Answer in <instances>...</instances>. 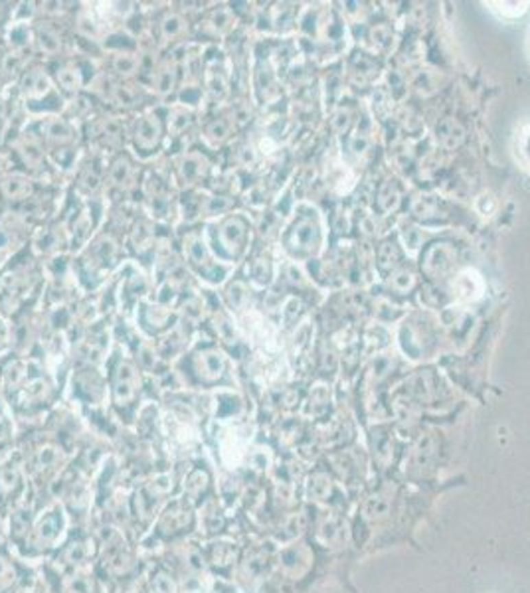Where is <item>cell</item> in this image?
I'll return each instance as SVG.
<instances>
[{"label": "cell", "instance_id": "ffe728a7", "mask_svg": "<svg viewBox=\"0 0 530 593\" xmlns=\"http://www.w3.org/2000/svg\"><path fill=\"white\" fill-rule=\"evenodd\" d=\"M174 85H176V67H165L163 71H159V75H157V91L159 93H163V95L170 93L174 89Z\"/></svg>", "mask_w": 530, "mask_h": 593}, {"label": "cell", "instance_id": "ac0fdd59", "mask_svg": "<svg viewBox=\"0 0 530 593\" xmlns=\"http://www.w3.org/2000/svg\"><path fill=\"white\" fill-rule=\"evenodd\" d=\"M150 592L178 593V588H176V581L172 579L170 574H166V572H157V574L152 576V581H150Z\"/></svg>", "mask_w": 530, "mask_h": 593}, {"label": "cell", "instance_id": "e0dca14e", "mask_svg": "<svg viewBox=\"0 0 530 593\" xmlns=\"http://www.w3.org/2000/svg\"><path fill=\"white\" fill-rule=\"evenodd\" d=\"M58 83L66 91H78L82 85V75L76 67H62V69H58Z\"/></svg>", "mask_w": 530, "mask_h": 593}, {"label": "cell", "instance_id": "8992f818", "mask_svg": "<svg viewBox=\"0 0 530 593\" xmlns=\"http://www.w3.org/2000/svg\"><path fill=\"white\" fill-rule=\"evenodd\" d=\"M22 87H24V93H26L28 97L42 99L44 95L50 93V80L46 78L44 71H40V69H32V71L26 73Z\"/></svg>", "mask_w": 530, "mask_h": 593}, {"label": "cell", "instance_id": "5bb4252c", "mask_svg": "<svg viewBox=\"0 0 530 593\" xmlns=\"http://www.w3.org/2000/svg\"><path fill=\"white\" fill-rule=\"evenodd\" d=\"M244 237V230L238 226V222H226L222 228H220V247L222 249H238L240 247V242Z\"/></svg>", "mask_w": 530, "mask_h": 593}, {"label": "cell", "instance_id": "52a82bcc", "mask_svg": "<svg viewBox=\"0 0 530 593\" xmlns=\"http://www.w3.org/2000/svg\"><path fill=\"white\" fill-rule=\"evenodd\" d=\"M208 170V163L200 152H188L181 163V176L184 181L196 182L200 181Z\"/></svg>", "mask_w": 530, "mask_h": 593}, {"label": "cell", "instance_id": "9a60e30c", "mask_svg": "<svg viewBox=\"0 0 530 593\" xmlns=\"http://www.w3.org/2000/svg\"><path fill=\"white\" fill-rule=\"evenodd\" d=\"M42 131L48 135V139L51 141H60V143H67L71 141V129L66 121L62 119H50L42 125Z\"/></svg>", "mask_w": 530, "mask_h": 593}, {"label": "cell", "instance_id": "44dd1931", "mask_svg": "<svg viewBox=\"0 0 530 593\" xmlns=\"http://www.w3.org/2000/svg\"><path fill=\"white\" fill-rule=\"evenodd\" d=\"M192 121V115L188 111H183V109H174L170 117H168V129L174 132V135H181V132L190 125Z\"/></svg>", "mask_w": 530, "mask_h": 593}, {"label": "cell", "instance_id": "5b68a950", "mask_svg": "<svg viewBox=\"0 0 530 593\" xmlns=\"http://www.w3.org/2000/svg\"><path fill=\"white\" fill-rule=\"evenodd\" d=\"M163 137V127L161 121L157 115H145L141 117V121L137 123V131H135V143L141 150H152L157 148V145L161 143Z\"/></svg>", "mask_w": 530, "mask_h": 593}, {"label": "cell", "instance_id": "484cf974", "mask_svg": "<svg viewBox=\"0 0 530 593\" xmlns=\"http://www.w3.org/2000/svg\"><path fill=\"white\" fill-rule=\"evenodd\" d=\"M206 137L208 139H214V141H222L226 137V125L222 121H216V123H210L206 127Z\"/></svg>", "mask_w": 530, "mask_h": 593}, {"label": "cell", "instance_id": "603a6c76", "mask_svg": "<svg viewBox=\"0 0 530 593\" xmlns=\"http://www.w3.org/2000/svg\"><path fill=\"white\" fill-rule=\"evenodd\" d=\"M87 544L89 542L71 544V546L66 550L67 563H73V566H76V563H82V561L89 556V552H87V548H85Z\"/></svg>", "mask_w": 530, "mask_h": 593}, {"label": "cell", "instance_id": "30bf717a", "mask_svg": "<svg viewBox=\"0 0 530 593\" xmlns=\"http://www.w3.org/2000/svg\"><path fill=\"white\" fill-rule=\"evenodd\" d=\"M2 192L10 200H22L32 194V182L22 174H12L2 182Z\"/></svg>", "mask_w": 530, "mask_h": 593}, {"label": "cell", "instance_id": "ba28073f", "mask_svg": "<svg viewBox=\"0 0 530 593\" xmlns=\"http://www.w3.org/2000/svg\"><path fill=\"white\" fill-rule=\"evenodd\" d=\"M60 461H62V449L56 445L46 443L44 447H40L34 455V471H38V473L50 471V469H56Z\"/></svg>", "mask_w": 530, "mask_h": 593}, {"label": "cell", "instance_id": "2e32d148", "mask_svg": "<svg viewBox=\"0 0 530 593\" xmlns=\"http://www.w3.org/2000/svg\"><path fill=\"white\" fill-rule=\"evenodd\" d=\"M38 44H40L42 51L56 54L60 49V46H62V40H60V36H58L56 30H51L48 26H40L38 28Z\"/></svg>", "mask_w": 530, "mask_h": 593}, {"label": "cell", "instance_id": "4fadbf2b", "mask_svg": "<svg viewBox=\"0 0 530 593\" xmlns=\"http://www.w3.org/2000/svg\"><path fill=\"white\" fill-rule=\"evenodd\" d=\"M206 487H208V475L202 469H194L184 480V493L188 494V500H200Z\"/></svg>", "mask_w": 530, "mask_h": 593}, {"label": "cell", "instance_id": "3957f363", "mask_svg": "<svg viewBox=\"0 0 530 593\" xmlns=\"http://www.w3.org/2000/svg\"><path fill=\"white\" fill-rule=\"evenodd\" d=\"M194 524V514L190 509V500H174L166 507L159 518V532L166 538H174Z\"/></svg>", "mask_w": 530, "mask_h": 593}, {"label": "cell", "instance_id": "d6986e66", "mask_svg": "<svg viewBox=\"0 0 530 593\" xmlns=\"http://www.w3.org/2000/svg\"><path fill=\"white\" fill-rule=\"evenodd\" d=\"M16 581V568L14 563L0 556V593L6 592L8 588H12V583Z\"/></svg>", "mask_w": 530, "mask_h": 593}, {"label": "cell", "instance_id": "7a4b0ae2", "mask_svg": "<svg viewBox=\"0 0 530 593\" xmlns=\"http://www.w3.org/2000/svg\"><path fill=\"white\" fill-rule=\"evenodd\" d=\"M141 388V376L137 366L129 360L119 362L113 374V404L117 408H129Z\"/></svg>", "mask_w": 530, "mask_h": 593}, {"label": "cell", "instance_id": "6da1fadb", "mask_svg": "<svg viewBox=\"0 0 530 593\" xmlns=\"http://www.w3.org/2000/svg\"><path fill=\"white\" fill-rule=\"evenodd\" d=\"M64 528H66L64 511H62V507H54L46 514L40 516V520L32 526V532H30L26 542L38 552H46V550L54 548L56 542L60 540Z\"/></svg>", "mask_w": 530, "mask_h": 593}, {"label": "cell", "instance_id": "4316f807", "mask_svg": "<svg viewBox=\"0 0 530 593\" xmlns=\"http://www.w3.org/2000/svg\"><path fill=\"white\" fill-rule=\"evenodd\" d=\"M115 67L123 73H129V71H132L135 67H137V60H132L131 56H119L115 60Z\"/></svg>", "mask_w": 530, "mask_h": 593}, {"label": "cell", "instance_id": "cb8c5ba5", "mask_svg": "<svg viewBox=\"0 0 530 593\" xmlns=\"http://www.w3.org/2000/svg\"><path fill=\"white\" fill-rule=\"evenodd\" d=\"M129 172H131L129 161H127V159H119V161H115L113 166H111V181L115 182V184H123V182H127V178H129Z\"/></svg>", "mask_w": 530, "mask_h": 593}, {"label": "cell", "instance_id": "277c9868", "mask_svg": "<svg viewBox=\"0 0 530 593\" xmlns=\"http://www.w3.org/2000/svg\"><path fill=\"white\" fill-rule=\"evenodd\" d=\"M224 356L218 350H200L194 358V372L200 382H216L224 374Z\"/></svg>", "mask_w": 530, "mask_h": 593}, {"label": "cell", "instance_id": "7402d4cb", "mask_svg": "<svg viewBox=\"0 0 530 593\" xmlns=\"http://www.w3.org/2000/svg\"><path fill=\"white\" fill-rule=\"evenodd\" d=\"M165 38H178L184 32V20L178 14H168L161 24Z\"/></svg>", "mask_w": 530, "mask_h": 593}, {"label": "cell", "instance_id": "d4e9b609", "mask_svg": "<svg viewBox=\"0 0 530 593\" xmlns=\"http://www.w3.org/2000/svg\"><path fill=\"white\" fill-rule=\"evenodd\" d=\"M8 38H10V44H14V46H26V42H28V38H30V32H28L24 26H14V28L10 30V34H8Z\"/></svg>", "mask_w": 530, "mask_h": 593}, {"label": "cell", "instance_id": "9c48e42d", "mask_svg": "<svg viewBox=\"0 0 530 593\" xmlns=\"http://www.w3.org/2000/svg\"><path fill=\"white\" fill-rule=\"evenodd\" d=\"M30 532H32V516H30V511L18 507L16 511L12 512V516H10V536H12L16 542H22V540H28Z\"/></svg>", "mask_w": 530, "mask_h": 593}, {"label": "cell", "instance_id": "7c38bea8", "mask_svg": "<svg viewBox=\"0 0 530 593\" xmlns=\"http://www.w3.org/2000/svg\"><path fill=\"white\" fill-rule=\"evenodd\" d=\"M67 593H95V581L93 576L85 570H76L71 576L66 579Z\"/></svg>", "mask_w": 530, "mask_h": 593}, {"label": "cell", "instance_id": "83f0119b", "mask_svg": "<svg viewBox=\"0 0 530 593\" xmlns=\"http://www.w3.org/2000/svg\"><path fill=\"white\" fill-rule=\"evenodd\" d=\"M8 244H10V235H8V231L0 228V251H2V249H6V247H8Z\"/></svg>", "mask_w": 530, "mask_h": 593}, {"label": "cell", "instance_id": "8fae6325", "mask_svg": "<svg viewBox=\"0 0 530 593\" xmlns=\"http://www.w3.org/2000/svg\"><path fill=\"white\" fill-rule=\"evenodd\" d=\"M22 485V473L18 465H4L0 469V496L8 498L10 494H14Z\"/></svg>", "mask_w": 530, "mask_h": 593}]
</instances>
